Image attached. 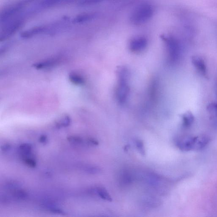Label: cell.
<instances>
[{"label": "cell", "instance_id": "cell-1", "mask_svg": "<svg viewBox=\"0 0 217 217\" xmlns=\"http://www.w3.org/2000/svg\"><path fill=\"white\" fill-rule=\"evenodd\" d=\"M209 141V138L207 136H187L178 140L177 146L184 152L198 151L206 147Z\"/></svg>", "mask_w": 217, "mask_h": 217}, {"label": "cell", "instance_id": "cell-2", "mask_svg": "<svg viewBox=\"0 0 217 217\" xmlns=\"http://www.w3.org/2000/svg\"><path fill=\"white\" fill-rule=\"evenodd\" d=\"M154 11L153 7L148 4L139 6L134 11L131 15L130 20L136 25L143 24L152 17Z\"/></svg>", "mask_w": 217, "mask_h": 217}, {"label": "cell", "instance_id": "cell-3", "mask_svg": "<svg viewBox=\"0 0 217 217\" xmlns=\"http://www.w3.org/2000/svg\"><path fill=\"white\" fill-rule=\"evenodd\" d=\"M22 22V20L18 19L14 21H11L9 24H8L7 27H5L3 31L1 32V41H4L14 34L20 28Z\"/></svg>", "mask_w": 217, "mask_h": 217}, {"label": "cell", "instance_id": "cell-4", "mask_svg": "<svg viewBox=\"0 0 217 217\" xmlns=\"http://www.w3.org/2000/svg\"><path fill=\"white\" fill-rule=\"evenodd\" d=\"M148 45L147 39L144 37H135L132 39L129 44V48L132 52H141L146 49Z\"/></svg>", "mask_w": 217, "mask_h": 217}, {"label": "cell", "instance_id": "cell-5", "mask_svg": "<svg viewBox=\"0 0 217 217\" xmlns=\"http://www.w3.org/2000/svg\"><path fill=\"white\" fill-rule=\"evenodd\" d=\"M192 62L198 71L204 76L207 74V69L204 60L199 56H193L192 58Z\"/></svg>", "mask_w": 217, "mask_h": 217}, {"label": "cell", "instance_id": "cell-6", "mask_svg": "<svg viewBox=\"0 0 217 217\" xmlns=\"http://www.w3.org/2000/svg\"><path fill=\"white\" fill-rule=\"evenodd\" d=\"M58 58H51L36 63L34 65V67L37 69L49 68L55 66L59 62Z\"/></svg>", "mask_w": 217, "mask_h": 217}, {"label": "cell", "instance_id": "cell-7", "mask_svg": "<svg viewBox=\"0 0 217 217\" xmlns=\"http://www.w3.org/2000/svg\"><path fill=\"white\" fill-rule=\"evenodd\" d=\"M45 30V27L44 26H40L38 27H34L31 29H28L27 31L22 32L21 34V37L24 39H28L31 38L44 32Z\"/></svg>", "mask_w": 217, "mask_h": 217}, {"label": "cell", "instance_id": "cell-8", "mask_svg": "<svg viewBox=\"0 0 217 217\" xmlns=\"http://www.w3.org/2000/svg\"><path fill=\"white\" fill-rule=\"evenodd\" d=\"M69 79L72 83L76 85H82L85 84L84 78L79 73L72 72L69 75Z\"/></svg>", "mask_w": 217, "mask_h": 217}, {"label": "cell", "instance_id": "cell-9", "mask_svg": "<svg viewBox=\"0 0 217 217\" xmlns=\"http://www.w3.org/2000/svg\"><path fill=\"white\" fill-rule=\"evenodd\" d=\"M182 124L184 127L187 128L190 127L194 121V116L192 112L190 111L186 112L181 116Z\"/></svg>", "mask_w": 217, "mask_h": 217}, {"label": "cell", "instance_id": "cell-10", "mask_svg": "<svg viewBox=\"0 0 217 217\" xmlns=\"http://www.w3.org/2000/svg\"><path fill=\"white\" fill-rule=\"evenodd\" d=\"M19 149L23 157H29L32 155V146L29 143H22L19 146Z\"/></svg>", "mask_w": 217, "mask_h": 217}, {"label": "cell", "instance_id": "cell-11", "mask_svg": "<svg viewBox=\"0 0 217 217\" xmlns=\"http://www.w3.org/2000/svg\"><path fill=\"white\" fill-rule=\"evenodd\" d=\"M70 123H71L70 118L68 115H65L61 118L56 122V126L58 128L67 127L70 124Z\"/></svg>", "mask_w": 217, "mask_h": 217}, {"label": "cell", "instance_id": "cell-12", "mask_svg": "<svg viewBox=\"0 0 217 217\" xmlns=\"http://www.w3.org/2000/svg\"><path fill=\"white\" fill-rule=\"evenodd\" d=\"M94 16L95 15L93 14H84L77 16L73 21L75 23H82L91 20L94 18Z\"/></svg>", "mask_w": 217, "mask_h": 217}, {"label": "cell", "instance_id": "cell-13", "mask_svg": "<svg viewBox=\"0 0 217 217\" xmlns=\"http://www.w3.org/2000/svg\"><path fill=\"white\" fill-rule=\"evenodd\" d=\"M43 207L45 209L52 212L55 213L63 214H64V212L60 208L57 207L55 205L50 203H45L43 204Z\"/></svg>", "mask_w": 217, "mask_h": 217}, {"label": "cell", "instance_id": "cell-14", "mask_svg": "<svg viewBox=\"0 0 217 217\" xmlns=\"http://www.w3.org/2000/svg\"><path fill=\"white\" fill-rule=\"evenodd\" d=\"M96 192L98 195L102 199L106 201L111 202L112 199L110 195H109L108 192L106 189L103 188H97L96 189Z\"/></svg>", "mask_w": 217, "mask_h": 217}, {"label": "cell", "instance_id": "cell-15", "mask_svg": "<svg viewBox=\"0 0 217 217\" xmlns=\"http://www.w3.org/2000/svg\"><path fill=\"white\" fill-rule=\"evenodd\" d=\"M67 140L70 143L73 145H83L84 143L83 139L79 136H71L67 137Z\"/></svg>", "mask_w": 217, "mask_h": 217}, {"label": "cell", "instance_id": "cell-16", "mask_svg": "<svg viewBox=\"0 0 217 217\" xmlns=\"http://www.w3.org/2000/svg\"><path fill=\"white\" fill-rule=\"evenodd\" d=\"M22 160L25 164L29 167L34 168L37 166V162L32 157H23Z\"/></svg>", "mask_w": 217, "mask_h": 217}, {"label": "cell", "instance_id": "cell-17", "mask_svg": "<svg viewBox=\"0 0 217 217\" xmlns=\"http://www.w3.org/2000/svg\"><path fill=\"white\" fill-rule=\"evenodd\" d=\"M13 196L18 199H25L28 197V194L25 191L19 190L14 192Z\"/></svg>", "mask_w": 217, "mask_h": 217}, {"label": "cell", "instance_id": "cell-18", "mask_svg": "<svg viewBox=\"0 0 217 217\" xmlns=\"http://www.w3.org/2000/svg\"><path fill=\"white\" fill-rule=\"evenodd\" d=\"M207 109L211 114L214 115L217 117V103H211L208 106Z\"/></svg>", "mask_w": 217, "mask_h": 217}, {"label": "cell", "instance_id": "cell-19", "mask_svg": "<svg viewBox=\"0 0 217 217\" xmlns=\"http://www.w3.org/2000/svg\"><path fill=\"white\" fill-rule=\"evenodd\" d=\"M136 145L138 150L142 155H144L145 154V149L144 148V145L142 141L140 140H137L136 142Z\"/></svg>", "mask_w": 217, "mask_h": 217}, {"label": "cell", "instance_id": "cell-20", "mask_svg": "<svg viewBox=\"0 0 217 217\" xmlns=\"http://www.w3.org/2000/svg\"><path fill=\"white\" fill-rule=\"evenodd\" d=\"M102 0H82L80 3L83 5L91 4L97 3Z\"/></svg>", "mask_w": 217, "mask_h": 217}, {"label": "cell", "instance_id": "cell-21", "mask_svg": "<svg viewBox=\"0 0 217 217\" xmlns=\"http://www.w3.org/2000/svg\"><path fill=\"white\" fill-rule=\"evenodd\" d=\"M87 142V143L92 146H97L99 144L98 141L93 138H88Z\"/></svg>", "mask_w": 217, "mask_h": 217}, {"label": "cell", "instance_id": "cell-22", "mask_svg": "<svg viewBox=\"0 0 217 217\" xmlns=\"http://www.w3.org/2000/svg\"><path fill=\"white\" fill-rule=\"evenodd\" d=\"M39 142L42 143V144H46L47 143V141H48V137L46 135H41L39 138Z\"/></svg>", "mask_w": 217, "mask_h": 217}, {"label": "cell", "instance_id": "cell-23", "mask_svg": "<svg viewBox=\"0 0 217 217\" xmlns=\"http://www.w3.org/2000/svg\"><path fill=\"white\" fill-rule=\"evenodd\" d=\"M12 147L9 144H5L1 147V150L4 152H8L11 149Z\"/></svg>", "mask_w": 217, "mask_h": 217}, {"label": "cell", "instance_id": "cell-24", "mask_svg": "<svg viewBox=\"0 0 217 217\" xmlns=\"http://www.w3.org/2000/svg\"><path fill=\"white\" fill-rule=\"evenodd\" d=\"M60 0H46L45 1V4L46 5H51L52 4H54L57 2H58Z\"/></svg>", "mask_w": 217, "mask_h": 217}]
</instances>
